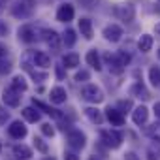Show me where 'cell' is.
<instances>
[{
  "mask_svg": "<svg viewBox=\"0 0 160 160\" xmlns=\"http://www.w3.org/2000/svg\"><path fill=\"white\" fill-rule=\"evenodd\" d=\"M40 36H42V40L43 42H47L51 47H58V34L55 32V30H51V28H42L40 30Z\"/></svg>",
  "mask_w": 160,
  "mask_h": 160,
  "instance_id": "obj_14",
  "label": "cell"
},
{
  "mask_svg": "<svg viewBox=\"0 0 160 160\" xmlns=\"http://www.w3.org/2000/svg\"><path fill=\"white\" fill-rule=\"evenodd\" d=\"M154 32H156V36H160V23H158V25L154 27Z\"/></svg>",
  "mask_w": 160,
  "mask_h": 160,
  "instance_id": "obj_46",
  "label": "cell"
},
{
  "mask_svg": "<svg viewBox=\"0 0 160 160\" xmlns=\"http://www.w3.org/2000/svg\"><path fill=\"white\" fill-rule=\"evenodd\" d=\"M89 160H100V158H98V156H91Z\"/></svg>",
  "mask_w": 160,
  "mask_h": 160,
  "instance_id": "obj_47",
  "label": "cell"
},
{
  "mask_svg": "<svg viewBox=\"0 0 160 160\" xmlns=\"http://www.w3.org/2000/svg\"><path fill=\"white\" fill-rule=\"evenodd\" d=\"M98 2H100V0H79V4H81V8H87V10L94 8Z\"/></svg>",
  "mask_w": 160,
  "mask_h": 160,
  "instance_id": "obj_36",
  "label": "cell"
},
{
  "mask_svg": "<svg viewBox=\"0 0 160 160\" xmlns=\"http://www.w3.org/2000/svg\"><path fill=\"white\" fill-rule=\"evenodd\" d=\"M75 40H77V38H75V32H73L72 28H68V30L62 34V43H64L66 47H72V45L75 43Z\"/></svg>",
  "mask_w": 160,
  "mask_h": 160,
  "instance_id": "obj_29",
  "label": "cell"
},
{
  "mask_svg": "<svg viewBox=\"0 0 160 160\" xmlns=\"http://www.w3.org/2000/svg\"><path fill=\"white\" fill-rule=\"evenodd\" d=\"M64 160H79V156L75 152H66L64 154Z\"/></svg>",
  "mask_w": 160,
  "mask_h": 160,
  "instance_id": "obj_41",
  "label": "cell"
},
{
  "mask_svg": "<svg viewBox=\"0 0 160 160\" xmlns=\"http://www.w3.org/2000/svg\"><path fill=\"white\" fill-rule=\"evenodd\" d=\"M85 60H87V64L89 66H92L96 72H100L102 70V62H100V55H98V51L96 49H91L89 53H87V57H85Z\"/></svg>",
  "mask_w": 160,
  "mask_h": 160,
  "instance_id": "obj_19",
  "label": "cell"
},
{
  "mask_svg": "<svg viewBox=\"0 0 160 160\" xmlns=\"http://www.w3.org/2000/svg\"><path fill=\"white\" fill-rule=\"evenodd\" d=\"M111 57H113V60H115V62H119L122 68H126V66L130 64V60H132V57H130L126 51H117V53H115V55H111Z\"/></svg>",
  "mask_w": 160,
  "mask_h": 160,
  "instance_id": "obj_24",
  "label": "cell"
},
{
  "mask_svg": "<svg viewBox=\"0 0 160 160\" xmlns=\"http://www.w3.org/2000/svg\"><path fill=\"white\" fill-rule=\"evenodd\" d=\"M89 79H91V73L87 70H81V72L75 73V81H79V83H81V81H89Z\"/></svg>",
  "mask_w": 160,
  "mask_h": 160,
  "instance_id": "obj_32",
  "label": "cell"
},
{
  "mask_svg": "<svg viewBox=\"0 0 160 160\" xmlns=\"http://www.w3.org/2000/svg\"><path fill=\"white\" fill-rule=\"evenodd\" d=\"M100 138H102L104 145L109 147V149H119L121 143H122V134L119 130H102Z\"/></svg>",
  "mask_w": 160,
  "mask_h": 160,
  "instance_id": "obj_4",
  "label": "cell"
},
{
  "mask_svg": "<svg viewBox=\"0 0 160 160\" xmlns=\"http://www.w3.org/2000/svg\"><path fill=\"white\" fill-rule=\"evenodd\" d=\"M79 30H81V36H83L85 40H92L94 30H92V23H91V19H87V17L79 19Z\"/></svg>",
  "mask_w": 160,
  "mask_h": 160,
  "instance_id": "obj_15",
  "label": "cell"
},
{
  "mask_svg": "<svg viewBox=\"0 0 160 160\" xmlns=\"http://www.w3.org/2000/svg\"><path fill=\"white\" fill-rule=\"evenodd\" d=\"M49 98H51V102H53V104H64V102H66V98H68L66 89H64V87H53V89H51V92H49Z\"/></svg>",
  "mask_w": 160,
  "mask_h": 160,
  "instance_id": "obj_16",
  "label": "cell"
},
{
  "mask_svg": "<svg viewBox=\"0 0 160 160\" xmlns=\"http://www.w3.org/2000/svg\"><path fill=\"white\" fill-rule=\"evenodd\" d=\"M147 119H149V109H147L145 106H138V108L132 111V121H134L138 126L145 124V122H147Z\"/></svg>",
  "mask_w": 160,
  "mask_h": 160,
  "instance_id": "obj_12",
  "label": "cell"
},
{
  "mask_svg": "<svg viewBox=\"0 0 160 160\" xmlns=\"http://www.w3.org/2000/svg\"><path fill=\"white\" fill-rule=\"evenodd\" d=\"M0 152H2V141H0Z\"/></svg>",
  "mask_w": 160,
  "mask_h": 160,
  "instance_id": "obj_50",
  "label": "cell"
},
{
  "mask_svg": "<svg viewBox=\"0 0 160 160\" xmlns=\"http://www.w3.org/2000/svg\"><path fill=\"white\" fill-rule=\"evenodd\" d=\"M34 147L40 151V152H47V145L42 138H34Z\"/></svg>",
  "mask_w": 160,
  "mask_h": 160,
  "instance_id": "obj_35",
  "label": "cell"
},
{
  "mask_svg": "<svg viewBox=\"0 0 160 160\" xmlns=\"http://www.w3.org/2000/svg\"><path fill=\"white\" fill-rule=\"evenodd\" d=\"M42 134H43V136L53 138V136H55V128H53L49 122H43V124H42Z\"/></svg>",
  "mask_w": 160,
  "mask_h": 160,
  "instance_id": "obj_34",
  "label": "cell"
},
{
  "mask_svg": "<svg viewBox=\"0 0 160 160\" xmlns=\"http://www.w3.org/2000/svg\"><path fill=\"white\" fill-rule=\"evenodd\" d=\"M8 72H12V62L8 58H2L0 60V73H8Z\"/></svg>",
  "mask_w": 160,
  "mask_h": 160,
  "instance_id": "obj_33",
  "label": "cell"
},
{
  "mask_svg": "<svg viewBox=\"0 0 160 160\" xmlns=\"http://www.w3.org/2000/svg\"><path fill=\"white\" fill-rule=\"evenodd\" d=\"M81 96H83V100H87V102H91V104H100V102L104 100L102 89L96 87V85H92V83H89V85H85V87L81 89Z\"/></svg>",
  "mask_w": 160,
  "mask_h": 160,
  "instance_id": "obj_3",
  "label": "cell"
},
{
  "mask_svg": "<svg viewBox=\"0 0 160 160\" xmlns=\"http://www.w3.org/2000/svg\"><path fill=\"white\" fill-rule=\"evenodd\" d=\"M152 111H154L156 119H160V102H154V106H152Z\"/></svg>",
  "mask_w": 160,
  "mask_h": 160,
  "instance_id": "obj_42",
  "label": "cell"
},
{
  "mask_svg": "<svg viewBox=\"0 0 160 160\" xmlns=\"http://www.w3.org/2000/svg\"><path fill=\"white\" fill-rule=\"evenodd\" d=\"M43 160H55V158H51V156H47V158H43Z\"/></svg>",
  "mask_w": 160,
  "mask_h": 160,
  "instance_id": "obj_48",
  "label": "cell"
},
{
  "mask_svg": "<svg viewBox=\"0 0 160 160\" xmlns=\"http://www.w3.org/2000/svg\"><path fill=\"white\" fill-rule=\"evenodd\" d=\"M57 77H58V79H62V77H64V72H62V66H57Z\"/></svg>",
  "mask_w": 160,
  "mask_h": 160,
  "instance_id": "obj_44",
  "label": "cell"
},
{
  "mask_svg": "<svg viewBox=\"0 0 160 160\" xmlns=\"http://www.w3.org/2000/svg\"><path fill=\"white\" fill-rule=\"evenodd\" d=\"M124 160H141V158H139L136 152H132V151H130V152H126V154H124Z\"/></svg>",
  "mask_w": 160,
  "mask_h": 160,
  "instance_id": "obj_39",
  "label": "cell"
},
{
  "mask_svg": "<svg viewBox=\"0 0 160 160\" xmlns=\"http://www.w3.org/2000/svg\"><path fill=\"white\" fill-rule=\"evenodd\" d=\"M102 34H104V38H106L108 42L117 43V42H121V38H122V28H121L119 25H108Z\"/></svg>",
  "mask_w": 160,
  "mask_h": 160,
  "instance_id": "obj_7",
  "label": "cell"
},
{
  "mask_svg": "<svg viewBox=\"0 0 160 160\" xmlns=\"http://www.w3.org/2000/svg\"><path fill=\"white\" fill-rule=\"evenodd\" d=\"M23 117H25L28 122H38L42 115H40V111H38L36 108H25V109H23Z\"/></svg>",
  "mask_w": 160,
  "mask_h": 160,
  "instance_id": "obj_25",
  "label": "cell"
},
{
  "mask_svg": "<svg viewBox=\"0 0 160 160\" xmlns=\"http://www.w3.org/2000/svg\"><path fill=\"white\" fill-rule=\"evenodd\" d=\"M147 160H160V151L149 149V151H147Z\"/></svg>",
  "mask_w": 160,
  "mask_h": 160,
  "instance_id": "obj_37",
  "label": "cell"
},
{
  "mask_svg": "<svg viewBox=\"0 0 160 160\" xmlns=\"http://www.w3.org/2000/svg\"><path fill=\"white\" fill-rule=\"evenodd\" d=\"M85 141H87V138L81 130H70L68 132V145L72 149H83Z\"/></svg>",
  "mask_w": 160,
  "mask_h": 160,
  "instance_id": "obj_5",
  "label": "cell"
},
{
  "mask_svg": "<svg viewBox=\"0 0 160 160\" xmlns=\"http://www.w3.org/2000/svg\"><path fill=\"white\" fill-rule=\"evenodd\" d=\"M34 6H36L34 0H19V2H15V4L12 6V13H13V17L27 19V17H30V15H32Z\"/></svg>",
  "mask_w": 160,
  "mask_h": 160,
  "instance_id": "obj_1",
  "label": "cell"
},
{
  "mask_svg": "<svg viewBox=\"0 0 160 160\" xmlns=\"http://www.w3.org/2000/svg\"><path fill=\"white\" fill-rule=\"evenodd\" d=\"M27 81H25V77L23 75H15L13 79H12V89H15L17 92H23V91H27Z\"/></svg>",
  "mask_w": 160,
  "mask_h": 160,
  "instance_id": "obj_26",
  "label": "cell"
},
{
  "mask_svg": "<svg viewBox=\"0 0 160 160\" xmlns=\"http://www.w3.org/2000/svg\"><path fill=\"white\" fill-rule=\"evenodd\" d=\"M130 94L136 96V98H139V100H149V98H151V92L147 91V87H145L141 81H136V83L130 87Z\"/></svg>",
  "mask_w": 160,
  "mask_h": 160,
  "instance_id": "obj_11",
  "label": "cell"
},
{
  "mask_svg": "<svg viewBox=\"0 0 160 160\" xmlns=\"http://www.w3.org/2000/svg\"><path fill=\"white\" fill-rule=\"evenodd\" d=\"M30 77L36 79V81H45V79H47V72H36V70H30Z\"/></svg>",
  "mask_w": 160,
  "mask_h": 160,
  "instance_id": "obj_31",
  "label": "cell"
},
{
  "mask_svg": "<svg viewBox=\"0 0 160 160\" xmlns=\"http://www.w3.org/2000/svg\"><path fill=\"white\" fill-rule=\"evenodd\" d=\"M13 154H15L17 160H28V158L32 156V151H30V147H27V145H15V147H13Z\"/></svg>",
  "mask_w": 160,
  "mask_h": 160,
  "instance_id": "obj_21",
  "label": "cell"
},
{
  "mask_svg": "<svg viewBox=\"0 0 160 160\" xmlns=\"http://www.w3.org/2000/svg\"><path fill=\"white\" fill-rule=\"evenodd\" d=\"M156 55H158V58H160V49H158V51H156Z\"/></svg>",
  "mask_w": 160,
  "mask_h": 160,
  "instance_id": "obj_49",
  "label": "cell"
},
{
  "mask_svg": "<svg viewBox=\"0 0 160 160\" xmlns=\"http://www.w3.org/2000/svg\"><path fill=\"white\" fill-rule=\"evenodd\" d=\"M6 55H8V47H6L4 43H0V60L6 58Z\"/></svg>",
  "mask_w": 160,
  "mask_h": 160,
  "instance_id": "obj_40",
  "label": "cell"
},
{
  "mask_svg": "<svg viewBox=\"0 0 160 160\" xmlns=\"http://www.w3.org/2000/svg\"><path fill=\"white\" fill-rule=\"evenodd\" d=\"M117 109H119L121 113L130 111V109H132V100H121V102L117 104Z\"/></svg>",
  "mask_w": 160,
  "mask_h": 160,
  "instance_id": "obj_30",
  "label": "cell"
},
{
  "mask_svg": "<svg viewBox=\"0 0 160 160\" xmlns=\"http://www.w3.org/2000/svg\"><path fill=\"white\" fill-rule=\"evenodd\" d=\"M85 115H87L89 121L94 122V124H102V122H104V115H102V111L96 109V108H87V109H85Z\"/></svg>",
  "mask_w": 160,
  "mask_h": 160,
  "instance_id": "obj_20",
  "label": "cell"
},
{
  "mask_svg": "<svg viewBox=\"0 0 160 160\" xmlns=\"http://www.w3.org/2000/svg\"><path fill=\"white\" fill-rule=\"evenodd\" d=\"M106 117H108V121L113 124V126H122L124 124V115L117 109V108H108L106 109Z\"/></svg>",
  "mask_w": 160,
  "mask_h": 160,
  "instance_id": "obj_10",
  "label": "cell"
},
{
  "mask_svg": "<svg viewBox=\"0 0 160 160\" xmlns=\"http://www.w3.org/2000/svg\"><path fill=\"white\" fill-rule=\"evenodd\" d=\"M149 81L154 87H160V66H151L149 70Z\"/></svg>",
  "mask_w": 160,
  "mask_h": 160,
  "instance_id": "obj_27",
  "label": "cell"
},
{
  "mask_svg": "<svg viewBox=\"0 0 160 160\" xmlns=\"http://www.w3.org/2000/svg\"><path fill=\"white\" fill-rule=\"evenodd\" d=\"M145 134H147L149 138H152L154 141H160V122H154V124L147 126V128H145Z\"/></svg>",
  "mask_w": 160,
  "mask_h": 160,
  "instance_id": "obj_28",
  "label": "cell"
},
{
  "mask_svg": "<svg viewBox=\"0 0 160 160\" xmlns=\"http://www.w3.org/2000/svg\"><path fill=\"white\" fill-rule=\"evenodd\" d=\"M6 34H8V27H6V23L0 21V36H6Z\"/></svg>",
  "mask_w": 160,
  "mask_h": 160,
  "instance_id": "obj_43",
  "label": "cell"
},
{
  "mask_svg": "<svg viewBox=\"0 0 160 160\" xmlns=\"http://www.w3.org/2000/svg\"><path fill=\"white\" fill-rule=\"evenodd\" d=\"M152 43H154V40H152L151 34H141L139 40H138V49L141 53H149L152 49Z\"/></svg>",
  "mask_w": 160,
  "mask_h": 160,
  "instance_id": "obj_17",
  "label": "cell"
},
{
  "mask_svg": "<svg viewBox=\"0 0 160 160\" xmlns=\"http://www.w3.org/2000/svg\"><path fill=\"white\" fill-rule=\"evenodd\" d=\"M4 8H6V0H0V13L4 12Z\"/></svg>",
  "mask_w": 160,
  "mask_h": 160,
  "instance_id": "obj_45",
  "label": "cell"
},
{
  "mask_svg": "<svg viewBox=\"0 0 160 160\" xmlns=\"http://www.w3.org/2000/svg\"><path fill=\"white\" fill-rule=\"evenodd\" d=\"M8 132H10V136H12V138L21 139V138H25V136H27V126H25L21 121H13V122L8 126Z\"/></svg>",
  "mask_w": 160,
  "mask_h": 160,
  "instance_id": "obj_13",
  "label": "cell"
},
{
  "mask_svg": "<svg viewBox=\"0 0 160 160\" xmlns=\"http://www.w3.org/2000/svg\"><path fill=\"white\" fill-rule=\"evenodd\" d=\"M73 15H75L73 6H72V4H62V6L58 8V12H57V21H60V23H70V21L73 19Z\"/></svg>",
  "mask_w": 160,
  "mask_h": 160,
  "instance_id": "obj_9",
  "label": "cell"
},
{
  "mask_svg": "<svg viewBox=\"0 0 160 160\" xmlns=\"http://www.w3.org/2000/svg\"><path fill=\"white\" fill-rule=\"evenodd\" d=\"M40 34V30H36L32 25H23L19 30H17V36H19V40L21 42H25V43H32L34 40H36V36Z\"/></svg>",
  "mask_w": 160,
  "mask_h": 160,
  "instance_id": "obj_6",
  "label": "cell"
},
{
  "mask_svg": "<svg viewBox=\"0 0 160 160\" xmlns=\"http://www.w3.org/2000/svg\"><path fill=\"white\" fill-rule=\"evenodd\" d=\"M2 100H4V104L6 106H10V108H17L19 104H21V92H17L15 89H6L4 92H2Z\"/></svg>",
  "mask_w": 160,
  "mask_h": 160,
  "instance_id": "obj_8",
  "label": "cell"
},
{
  "mask_svg": "<svg viewBox=\"0 0 160 160\" xmlns=\"http://www.w3.org/2000/svg\"><path fill=\"white\" fill-rule=\"evenodd\" d=\"M113 13H115V17H117L119 21L130 23V21H134V17H136V8H134V4H130V2H124V4H117L115 10H113Z\"/></svg>",
  "mask_w": 160,
  "mask_h": 160,
  "instance_id": "obj_2",
  "label": "cell"
},
{
  "mask_svg": "<svg viewBox=\"0 0 160 160\" xmlns=\"http://www.w3.org/2000/svg\"><path fill=\"white\" fill-rule=\"evenodd\" d=\"M32 62H34L36 66L47 68V66L51 64V57H49L47 53H43V51H34V53H32Z\"/></svg>",
  "mask_w": 160,
  "mask_h": 160,
  "instance_id": "obj_18",
  "label": "cell"
},
{
  "mask_svg": "<svg viewBox=\"0 0 160 160\" xmlns=\"http://www.w3.org/2000/svg\"><path fill=\"white\" fill-rule=\"evenodd\" d=\"M10 119V113L6 111V108L0 106V124H6V121Z\"/></svg>",
  "mask_w": 160,
  "mask_h": 160,
  "instance_id": "obj_38",
  "label": "cell"
},
{
  "mask_svg": "<svg viewBox=\"0 0 160 160\" xmlns=\"http://www.w3.org/2000/svg\"><path fill=\"white\" fill-rule=\"evenodd\" d=\"M75 66H79V55L68 53L62 57V68H75Z\"/></svg>",
  "mask_w": 160,
  "mask_h": 160,
  "instance_id": "obj_23",
  "label": "cell"
},
{
  "mask_svg": "<svg viewBox=\"0 0 160 160\" xmlns=\"http://www.w3.org/2000/svg\"><path fill=\"white\" fill-rule=\"evenodd\" d=\"M32 104H34V108H36V109H43L45 113H49V115H53L55 119H62V113H60L58 109H53L51 106H47V104H43V102H40V100H34Z\"/></svg>",
  "mask_w": 160,
  "mask_h": 160,
  "instance_id": "obj_22",
  "label": "cell"
}]
</instances>
